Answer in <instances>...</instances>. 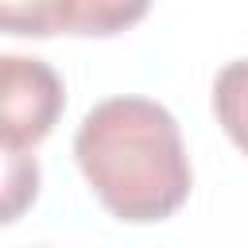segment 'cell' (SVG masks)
Returning <instances> with one entry per match:
<instances>
[{"label":"cell","mask_w":248,"mask_h":248,"mask_svg":"<svg viewBox=\"0 0 248 248\" xmlns=\"http://www.w3.org/2000/svg\"><path fill=\"white\" fill-rule=\"evenodd\" d=\"M74 159L116 221H167L190 198L194 174L178 120L151 97L124 93L93 105L78 124Z\"/></svg>","instance_id":"6da1fadb"},{"label":"cell","mask_w":248,"mask_h":248,"mask_svg":"<svg viewBox=\"0 0 248 248\" xmlns=\"http://www.w3.org/2000/svg\"><path fill=\"white\" fill-rule=\"evenodd\" d=\"M66 105L62 78L43 58H0V147L31 151L50 136Z\"/></svg>","instance_id":"7a4b0ae2"},{"label":"cell","mask_w":248,"mask_h":248,"mask_svg":"<svg viewBox=\"0 0 248 248\" xmlns=\"http://www.w3.org/2000/svg\"><path fill=\"white\" fill-rule=\"evenodd\" d=\"M151 0H54L58 31L66 35H93L108 39L136 27L147 16Z\"/></svg>","instance_id":"3957f363"},{"label":"cell","mask_w":248,"mask_h":248,"mask_svg":"<svg viewBox=\"0 0 248 248\" xmlns=\"http://www.w3.org/2000/svg\"><path fill=\"white\" fill-rule=\"evenodd\" d=\"M213 112L225 136L248 155V58L229 62L213 78Z\"/></svg>","instance_id":"277c9868"},{"label":"cell","mask_w":248,"mask_h":248,"mask_svg":"<svg viewBox=\"0 0 248 248\" xmlns=\"http://www.w3.org/2000/svg\"><path fill=\"white\" fill-rule=\"evenodd\" d=\"M39 198V163L27 151L4 147V190H0V221L12 225Z\"/></svg>","instance_id":"5b68a950"},{"label":"cell","mask_w":248,"mask_h":248,"mask_svg":"<svg viewBox=\"0 0 248 248\" xmlns=\"http://www.w3.org/2000/svg\"><path fill=\"white\" fill-rule=\"evenodd\" d=\"M0 27L8 35L46 39V35L58 31L54 0H0Z\"/></svg>","instance_id":"8992f818"}]
</instances>
